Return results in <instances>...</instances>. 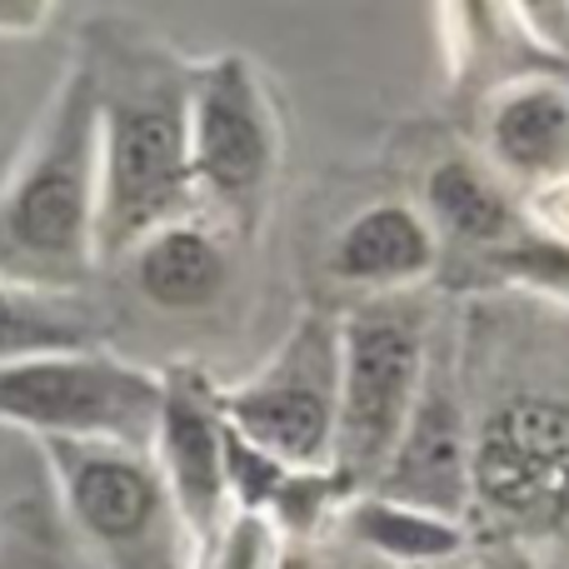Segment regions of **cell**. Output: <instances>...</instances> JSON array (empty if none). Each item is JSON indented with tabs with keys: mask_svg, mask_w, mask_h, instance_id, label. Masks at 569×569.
I'll use <instances>...</instances> for the list:
<instances>
[{
	"mask_svg": "<svg viewBox=\"0 0 569 569\" xmlns=\"http://www.w3.org/2000/svg\"><path fill=\"white\" fill-rule=\"evenodd\" d=\"M100 226V70L80 56L60 76L16 170L0 180V280L80 295L96 276Z\"/></svg>",
	"mask_w": 569,
	"mask_h": 569,
	"instance_id": "obj_1",
	"label": "cell"
},
{
	"mask_svg": "<svg viewBox=\"0 0 569 569\" xmlns=\"http://www.w3.org/2000/svg\"><path fill=\"white\" fill-rule=\"evenodd\" d=\"M100 70V266L200 216L190 166V66L166 46L96 56Z\"/></svg>",
	"mask_w": 569,
	"mask_h": 569,
	"instance_id": "obj_2",
	"label": "cell"
},
{
	"mask_svg": "<svg viewBox=\"0 0 569 569\" xmlns=\"http://www.w3.org/2000/svg\"><path fill=\"white\" fill-rule=\"evenodd\" d=\"M66 520L106 569H196V540L150 450L100 440L40 445Z\"/></svg>",
	"mask_w": 569,
	"mask_h": 569,
	"instance_id": "obj_3",
	"label": "cell"
},
{
	"mask_svg": "<svg viewBox=\"0 0 569 569\" xmlns=\"http://www.w3.org/2000/svg\"><path fill=\"white\" fill-rule=\"evenodd\" d=\"M166 380L110 350L30 355L0 365V425L50 440H100L150 450Z\"/></svg>",
	"mask_w": 569,
	"mask_h": 569,
	"instance_id": "obj_4",
	"label": "cell"
},
{
	"mask_svg": "<svg viewBox=\"0 0 569 569\" xmlns=\"http://www.w3.org/2000/svg\"><path fill=\"white\" fill-rule=\"evenodd\" d=\"M425 395V330L395 305H365L340 320V425L335 480L345 495L375 490Z\"/></svg>",
	"mask_w": 569,
	"mask_h": 569,
	"instance_id": "obj_5",
	"label": "cell"
},
{
	"mask_svg": "<svg viewBox=\"0 0 569 569\" xmlns=\"http://www.w3.org/2000/svg\"><path fill=\"white\" fill-rule=\"evenodd\" d=\"M190 166L200 206L250 236L280 170V110L240 50L190 66Z\"/></svg>",
	"mask_w": 569,
	"mask_h": 569,
	"instance_id": "obj_6",
	"label": "cell"
},
{
	"mask_svg": "<svg viewBox=\"0 0 569 569\" xmlns=\"http://www.w3.org/2000/svg\"><path fill=\"white\" fill-rule=\"evenodd\" d=\"M226 425L290 470H330L340 425V325L330 315H300L284 345L240 380L220 390Z\"/></svg>",
	"mask_w": 569,
	"mask_h": 569,
	"instance_id": "obj_7",
	"label": "cell"
},
{
	"mask_svg": "<svg viewBox=\"0 0 569 569\" xmlns=\"http://www.w3.org/2000/svg\"><path fill=\"white\" fill-rule=\"evenodd\" d=\"M470 490L495 520L555 530L569 515V405L515 395L485 415L470 450Z\"/></svg>",
	"mask_w": 569,
	"mask_h": 569,
	"instance_id": "obj_8",
	"label": "cell"
},
{
	"mask_svg": "<svg viewBox=\"0 0 569 569\" xmlns=\"http://www.w3.org/2000/svg\"><path fill=\"white\" fill-rule=\"evenodd\" d=\"M166 400L150 440V460L170 485L180 520L196 540V560H206L226 540L230 520V475H226V415H220V385L200 365L180 360L160 370Z\"/></svg>",
	"mask_w": 569,
	"mask_h": 569,
	"instance_id": "obj_9",
	"label": "cell"
},
{
	"mask_svg": "<svg viewBox=\"0 0 569 569\" xmlns=\"http://www.w3.org/2000/svg\"><path fill=\"white\" fill-rule=\"evenodd\" d=\"M470 450H475V435L465 430L460 405L445 390L425 385L420 405H415V415H410V430H405L400 450L385 465L380 485H375L370 495L460 525V510L475 500Z\"/></svg>",
	"mask_w": 569,
	"mask_h": 569,
	"instance_id": "obj_10",
	"label": "cell"
},
{
	"mask_svg": "<svg viewBox=\"0 0 569 569\" xmlns=\"http://www.w3.org/2000/svg\"><path fill=\"white\" fill-rule=\"evenodd\" d=\"M435 260H440V240L430 220L400 200H380L345 220L340 236L330 240L325 266L355 290H405L430 276Z\"/></svg>",
	"mask_w": 569,
	"mask_h": 569,
	"instance_id": "obj_11",
	"label": "cell"
},
{
	"mask_svg": "<svg viewBox=\"0 0 569 569\" xmlns=\"http://www.w3.org/2000/svg\"><path fill=\"white\" fill-rule=\"evenodd\" d=\"M120 266L130 270V284H136L140 300L166 315H200L210 305H220V295L230 290L226 236L200 216L156 230Z\"/></svg>",
	"mask_w": 569,
	"mask_h": 569,
	"instance_id": "obj_12",
	"label": "cell"
},
{
	"mask_svg": "<svg viewBox=\"0 0 569 569\" xmlns=\"http://www.w3.org/2000/svg\"><path fill=\"white\" fill-rule=\"evenodd\" d=\"M490 156L535 190L569 186V86L520 80L490 110Z\"/></svg>",
	"mask_w": 569,
	"mask_h": 569,
	"instance_id": "obj_13",
	"label": "cell"
},
{
	"mask_svg": "<svg viewBox=\"0 0 569 569\" xmlns=\"http://www.w3.org/2000/svg\"><path fill=\"white\" fill-rule=\"evenodd\" d=\"M425 220L445 230L460 246L500 250L515 236V206L495 176H485L475 160L450 156L425 176Z\"/></svg>",
	"mask_w": 569,
	"mask_h": 569,
	"instance_id": "obj_14",
	"label": "cell"
},
{
	"mask_svg": "<svg viewBox=\"0 0 569 569\" xmlns=\"http://www.w3.org/2000/svg\"><path fill=\"white\" fill-rule=\"evenodd\" d=\"M70 350H100V325L90 305L80 295L20 290L0 280V365Z\"/></svg>",
	"mask_w": 569,
	"mask_h": 569,
	"instance_id": "obj_15",
	"label": "cell"
},
{
	"mask_svg": "<svg viewBox=\"0 0 569 569\" xmlns=\"http://www.w3.org/2000/svg\"><path fill=\"white\" fill-rule=\"evenodd\" d=\"M350 535L360 545H370L375 555L400 560V565L450 560V555H460V545H465V530L455 520L380 500V495H360V500L350 505Z\"/></svg>",
	"mask_w": 569,
	"mask_h": 569,
	"instance_id": "obj_16",
	"label": "cell"
},
{
	"mask_svg": "<svg viewBox=\"0 0 569 569\" xmlns=\"http://www.w3.org/2000/svg\"><path fill=\"white\" fill-rule=\"evenodd\" d=\"M196 569H280L276 530H270L266 520H256V515H236L226 540H220Z\"/></svg>",
	"mask_w": 569,
	"mask_h": 569,
	"instance_id": "obj_17",
	"label": "cell"
},
{
	"mask_svg": "<svg viewBox=\"0 0 569 569\" xmlns=\"http://www.w3.org/2000/svg\"><path fill=\"white\" fill-rule=\"evenodd\" d=\"M50 6H0V30H40Z\"/></svg>",
	"mask_w": 569,
	"mask_h": 569,
	"instance_id": "obj_18",
	"label": "cell"
},
{
	"mask_svg": "<svg viewBox=\"0 0 569 569\" xmlns=\"http://www.w3.org/2000/svg\"><path fill=\"white\" fill-rule=\"evenodd\" d=\"M280 569H310V560L300 550H290V555H280Z\"/></svg>",
	"mask_w": 569,
	"mask_h": 569,
	"instance_id": "obj_19",
	"label": "cell"
}]
</instances>
